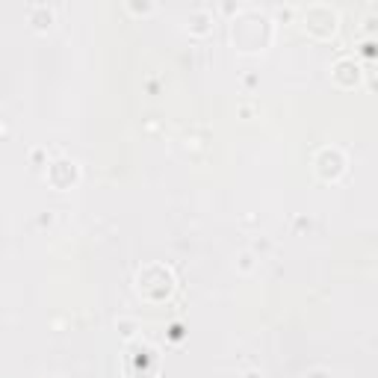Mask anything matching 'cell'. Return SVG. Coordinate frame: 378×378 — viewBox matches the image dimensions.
I'll list each match as a JSON object with an SVG mask.
<instances>
[{
  "label": "cell",
  "instance_id": "obj_1",
  "mask_svg": "<svg viewBox=\"0 0 378 378\" xmlns=\"http://www.w3.org/2000/svg\"><path fill=\"white\" fill-rule=\"evenodd\" d=\"M231 36H233V44H240L242 51H258L272 36V21L254 6L237 9V18L231 21Z\"/></svg>",
  "mask_w": 378,
  "mask_h": 378
},
{
  "label": "cell",
  "instance_id": "obj_2",
  "mask_svg": "<svg viewBox=\"0 0 378 378\" xmlns=\"http://www.w3.org/2000/svg\"><path fill=\"white\" fill-rule=\"evenodd\" d=\"M305 30L307 33H314V36H331V33L337 30V9L334 6H328V3H310L305 9Z\"/></svg>",
  "mask_w": 378,
  "mask_h": 378
},
{
  "label": "cell",
  "instance_id": "obj_3",
  "mask_svg": "<svg viewBox=\"0 0 378 378\" xmlns=\"http://www.w3.org/2000/svg\"><path fill=\"white\" fill-rule=\"evenodd\" d=\"M186 30H192V33H207L210 24H213V12H210L207 6H192L186 12Z\"/></svg>",
  "mask_w": 378,
  "mask_h": 378
},
{
  "label": "cell",
  "instance_id": "obj_4",
  "mask_svg": "<svg viewBox=\"0 0 378 378\" xmlns=\"http://www.w3.org/2000/svg\"><path fill=\"white\" fill-rule=\"evenodd\" d=\"M27 15H30V24L44 27V24H51V21H53V9L48 3H33L27 9Z\"/></svg>",
  "mask_w": 378,
  "mask_h": 378
},
{
  "label": "cell",
  "instance_id": "obj_5",
  "mask_svg": "<svg viewBox=\"0 0 378 378\" xmlns=\"http://www.w3.org/2000/svg\"><path fill=\"white\" fill-rule=\"evenodd\" d=\"M349 71H358V65H354V60L343 57V60H337V62H334V80H337V83H343V86H352V77H349Z\"/></svg>",
  "mask_w": 378,
  "mask_h": 378
},
{
  "label": "cell",
  "instance_id": "obj_6",
  "mask_svg": "<svg viewBox=\"0 0 378 378\" xmlns=\"http://www.w3.org/2000/svg\"><path fill=\"white\" fill-rule=\"evenodd\" d=\"M127 9H142V12H151L154 3H142V6H136V3H127Z\"/></svg>",
  "mask_w": 378,
  "mask_h": 378
}]
</instances>
